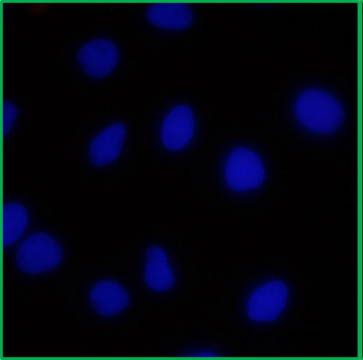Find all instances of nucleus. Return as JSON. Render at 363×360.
I'll use <instances>...</instances> for the list:
<instances>
[{
	"instance_id": "nucleus-13",
	"label": "nucleus",
	"mask_w": 363,
	"mask_h": 360,
	"mask_svg": "<svg viewBox=\"0 0 363 360\" xmlns=\"http://www.w3.org/2000/svg\"><path fill=\"white\" fill-rule=\"evenodd\" d=\"M196 356H215V354L209 352H202L196 354Z\"/></svg>"
},
{
	"instance_id": "nucleus-12",
	"label": "nucleus",
	"mask_w": 363,
	"mask_h": 360,
	"mask_svg": "<svg viewBox=\"0 0 363 360\" xmlns=\"http://www.w3.org/2000/svg\"><path fill=\"white\" fill-rule=\"evenodd\" d=\"M18 110L16 106L9 101L3 102V136L6 137L11 130L16 119Z\"/></svg>"
},
{
	"instance_id": "nucleus-3",
	"label": "nucleus",
	"mask_w": 363,
	"mask_h": 360,
	"mask_svg": "<svg viewBox=\"0 0 363 360\" xmlns=\"http://www.w3.org/2000/svg\"><path fill=\"white\" fill-rule=\"evenodd\" d=\"M225 174L229 186L238 191L257 187L264 177L259 157L242 147L235 150L228 157Z\"/></svg>"
},
{
	"instance_id": "nucleus-11",
	"label": "nucleus",
	"mask_w": 363,
	"mask_h": 360,
	"mask_svg": "<svg viewBox=\"0 0 363 360\" xmlns=\"http://www.w3.org/2000/svg\"><path fill=\"white\" fill-rule=\"evenodd\" d=\"M28 220V213L24 206L9 203L3 207V246L16 241L23 233Z\"/></svg>"
},
{
	"instance_id": "nucleus-9",
	"label": "nucleus",
	"mask_w": 363,
	"mask_h": 360,
	"mask_svg": "<svg viewBox=\"0 0 363 360\" xmlns=\"http://www.w3.org/2000/svg\"><path fill=\"white\" fill-rule=\"evenodd\" d=\"M147 20L153 25L167 29H183L191 25L193 13L184 3H155L147 11Z\"/></svg>"
},
{
	"instance_id": "nucleus-5",
	"label": "nucleus",
	"mask_w": 363,
	"mask_h": 360,
	"mask_svg": "<svg viewBox=\"0 0 363 360\" xmlns=\"http://www.w3.org/2000/svg\"><path fill=\"white\" fill-rule=\"evenodd\" d=\"M288 288L281 281H272L257 288L247 302V315L255 321L275 320L285 308Z\"/></svg>"
},
{
	"instance_id": "nucleus-7",
	"label": "nucleus",
	"mask_w": 363,
	"mask_h": 360,
	"mask_svg": "<svg viewBox=\"0 0 363 360\" xmlns=\"http://www.w3.org/2000/svg\"><path fill=\"white\" fill-rule=\"evenodd\" d=\"M125 137V127L116 123L99 133L91 142L89 154L91 162L101 167L113 162L119 156Z\"/></svg>"
},
{
	"instance_id": "nucleus-10",
	"label": "nucleus",
	"mask_w": 363,
	"mask_h": 360,
	"mask_svg": "<svg viewBox=\"0 0 363 360\" xmlns=\"http://www.w3.org/2000/svg\"><path fill=\"white\" fill-rule=\"evenodd\" d=\"M147 263L145 268V280L147 285L156 291H165L174 283V276L164 250L156 246H150L146 252Z\"/></svg>"
},
{
	"instance_id": "nucleus-1",
	"label": "nucleus",
	"mask_w": 363,
	"mask_h": 360,
	"mask_svg": "<svg viewBox=\"0 0 363 360\" xmlns=\"http://www.w3.org/2000/svg\"><path fill=\"white\" fill-rule=\"evenodd\" d=\"M295 113L305 128L320 134L335 132L344 117L340 102L330 94L319 89L303 91L296 100Z\"/></svg>"
},
{
	"instance_id": "nucleus-2",
	"label": "nucleus",
	"mask_w": 363,
	"mask_h": 360,
	"mask_svg": "<svg viewBox=\"0 0 363 360\" xmlns=\"http://www.w3.org/2000/svg\"><path fill=\"white\" fill-rule=\"evenodd\" d=\"M61 246L45 232L35 233L20 246L16 255L18 268L32 274L50 271L57 267L62 259Z\"/></svg>"
},
{
	"instance_id": "nucleus-4",
	"label": "nucleus",
	"mask_w": 363,
	"mask_h": 360,
	"mask_svg": "<svg viewBox=\"0 0 363 360\" xmlns=\"http://www.w3.org/2000/svg\"><path fill=\"white\" fill-rule=\"evenodd\" d=\"M77 60L87 75L102 79L110 74L118 63L119 50L111 40L95 39L79 49Z\"/></svg>"
},
{
	"instance_id": "nucleus-8",
	"label": "nucleus",
	"mask_w": 363,
	"mask_h": 360,
	"mask_svg": "<svg viewBox=\"0 0 363 360\" xmlns=\"http://www.w3.org/2000/svg\"><path fill=\"white\" fill-rule=\"evenodd\" d=\"M89 299L96 313L107 317L122 312L130 302L127 291L118 283L110 280L97 283L89 293Z\"/></svg>"
},
{
	"instance_id": "nucleus-6",
	"label": "nucleus",
	"mask_w": 363,
	"mask_h": 360,
	"mask_svg": "<svg viewBox=\"0 0 363 360\" xmlns=\"http://www.w3.org/2000/svg\"><path fill=\"white\" fill-rule=\"evenodd\" d=\"M194 123L191 110L186 106L174 108L164 120L161 138L171 150L183 148L191 139Z\"/></svg>"
}]
</instances>
